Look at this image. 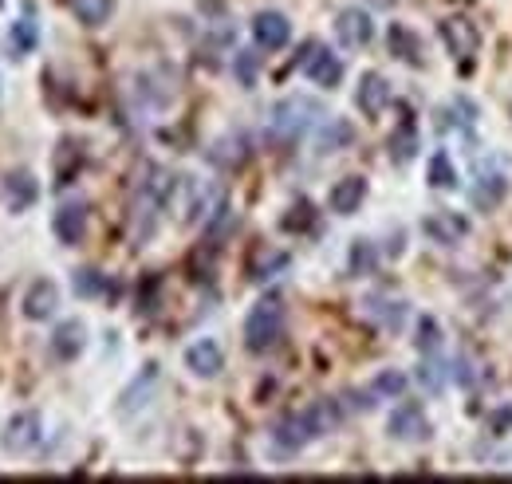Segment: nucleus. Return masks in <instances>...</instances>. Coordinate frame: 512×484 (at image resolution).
Segmentation results:
<instances>
[{"label":"nucleus","instance_id":"nucleus-1","mask_svg":"<svg viewBox=\"0 0 512 484\" xmlns=\"http://www.w3.org/2000/svg\"><path fill=\"white\" fill-rule=\"evenodd\" d=\"M331 425H339V406H335V402H316L312 410H304V414H288L284 422H276V429H272V445H276L280 453H300L308 441L323 437Z\"/></svg>","mask_w":512,"mask_h":484},{"label":"nucleus","instance_id":"nucleus-2","mask_svg":"<svg viewBox=\"0 0 512 484\" xmlns=\"http://www.w3.org/2000/svg\"><path fill=\"white\" fill-rule=\"evenodd\" d=\"M280 339H284V303L260 300L253 311H249V319H245V347H249L253 355H264V351H272Z\"/></svg>","mask_w":512,"mask_h":484},{"label":"nucleus","instance_id":"nucleus-3","mask_svg":"<svg viewBox=\"0 0 512 484\" xmlns=\"http://www.w3.org/2000/svg\"><path fill=\"white\" fill-rule=\"evenodd\" d=\"M320 119H323L320 103H312V99H284V103L272 107L268 130H272V138H280V142H296L300 134H308Z\"/></svg>","mask_w":512,"mask_h":484},{"label":"nucleus","instance_id":"nucleus-4","mask_svg":"<svg viewBox=\"0 0 512 484\" xmlns=\"http://www.w3.org/2000/svg\"><path fill=\"white\" fill-rule=\"evenodd\" d=\"M335 36H339V44L351 48V52L367 48V44L375 40V20H371V12H367V8H343V12L335 16Z\"/></svg>","mask_w":512,"mask_h":484},{"label":"nucleus","instance_id":"nucleus-5","mask_svg":"<svg viewBox=\"0 0 512 484\" xmlns=\"http://www.w3.org/2000/svg\"><path fill=\"white\" fill-rule=\"evenodd\" d=\"M300 71L316 83V87H339V79H343V63L335 52H327L320 44H308L304 52H300Z\"/></svg>","mask_w":512,"mask_h":484},{"label":"nucleus","instance_id":"nucleus-6","mask_svg":"<svg viewBox=\"0 0 512 484\" xmlns=\"http://www.w3.org/2000/svg\"><path fill=\"white\" fill-rule=\"evenodd\" d=\"M390 437L394 441H406V445H418V441H426L430 437V418H426V410L418 406V402H402L394 414H390Z\"/></svg>","mask_w":512,"mask_h":484},{"label":"nucleus","instance_id":"nucleus-7","mask_svg":"<svg viewBox=\"0 0 512 484\" xmlns=\"http://www.w3.org/2000/svg\"><path fill=\"white\" fill-rule=\"evenodd\" d=\"M422 233L434 244H442V248H457V244L469 237V221L461 213H453V209H434L422 221Z\"/></svg>","mask_w":512,"mask_h":484},{"label":"nucleus","instance_id":"nucleus-8","mask_svg":"<svg viewBox=\"0 0 512 484\" xmlns=\"http://www.w3.org/2000/svg\"><path fill=\"white\" fill-rule=\"evenodd\" d=\"M253 40L256 48H264V52H280V48H288V40H292V24H288V16L284 12H256L253 16Z\"/></svg>","mask_w":512,"mask_h":484},{"label":"nucleus","instance_id":"nucleus-9","mask_svg":"<svg viewBox=\"0 0 512 484\" xmlns=\"http://www.w3.org/2000/svg\"><path fill=\"white\" fill-rule=\"evenodd\" d=\"M0 445H4V453H12V457H24V453H32L36 445H40V418L28 410V414H16L8 429H4V437H0Z\"/></svg>","mask_w":512,"mask_h":484},{"label":"nucleus","instance_id":"nucleus-10","mask_svg":"<svg viewBox=\"0 0 512 484\" xmlns=\"http://www.w3.org/2000/svg\"><path fill=\"white\" fill-rule=\"evenodd\" d=\"M24 319H32V323H44V319H52L56 315V307H60V288L52 284V280H36L28 292H24Z\"/></svg>","mask_w":512,"mask_h":484},{"label":"nucleus","instance_id":"nucleus-11","mask_svg":"<svg viewBox=\"0 0 512 484\" xmlns=\"http://www.w3.org/2000/svg\"><path fill=\"white\" fill-rule=\"evenodd\" d=\"M52 233L60 244H79L87 233V205L83 201H67L60 205V213L52 217Z\"/></svg>","mask_w":512,"mask_h":484},{"label":"nucleus","instance_id":"nucleus-12","mask_svg":"<svg viewBox=\"0 0 512 484\" xmlns=\"http://www.w3.org/2000/svg\"><path fill=\"white\" fill-rule=\"evenodd\" d=\"M442 40H446V48L457 56V60H469V56L481 48L477 28H473L469 20H461V16H449V20H442Z\"/></svg>","mask_w":512,"mask_h":484},{"label":"nucleus","instance_id":"nucleus-13","mask_svg":"<svg viewBox=\"0 0 512 484\" xmlns=\"http://www.w3.org/2000/svg\"><path fill=\"white\" fill-rule=\"evenodd\" d=\"M355 103H359V111H367L371 119H375V115H383L386 107H390V83H386L379 71H367V75L359 79Z\"/></svg>","mask_w":512,"mask_h":484},{"label":"nucleus","instance_id":"nucleus-14","mask_svg":"<svg viewBox=\"0 0 512 484\" xmlns=\"http://www.w3.org/2000/svg\"><path fill=\"white\" fill-rule=\"evenodd\" d=\"M186 366H190L197 378H217L225 370V351L213 339H197L190 351H186Z\"/></svg>","mask_w":512,"mask_h":484},{"label":"nucleus","instance_id":"nucleus-15","mask_svg":"<svg viewBox=\"0 0 512 484\" xmlns=\"http://www.w3.org/2000/svg\"><path fill=\"white\" fill-rule=\"evenodd\" d=\"M36 197H40V185H36V178H32L28 170H16V174H8V178H4V205H8L12 213L32 209V205H36Z\"/></svg>","mask_w":512,"mask_h":484},{"label":"nucleus","instance_id":"nucleus-16","mask_svg":"<svg viewBox=\"0 0 512 484\" xmlns=\"http://www.w3.org/2000/svg\"><path fill=\"white\" fill-rule=\"evenodd\" d=\"M363 201H367V178H343V182L331 185V197H327L331 213H339V217L359 213Z\"/></svg>","mask_w":512,"mask_h":484},{"label":"nucleus","instance_id":"nucleus-17","mask_svg":"<svg viewBox=\"0 0 512 484\" xmlns=\"http://www.w3.org/2000/svg\"><path fill=\"white\" fill-rule=\"evenodd\" d=\"M83 343H87L83 323H79V319H67V323L56 327V335H52V355H56V359H64V363H71V359H79V355H83Z\"/></svg>","mask_w":512,"mask_h":484},{"label":"nucleus","instance_id":"nucleus-18","mask_svg":"<svg viewBox=\"0 0 512 484\" xmlns=\"http://www.w3.org/2000/svg\"><path fill=\"white\" fill-rule=\"evenodd\" d=\"M71 12L79 16V24L87 28H103L115 12V0H71Z\"/></svg>","mask_w":512,"mask_h":484},{"label":"nucleus","instance_id":"nucleus-19","mask_svg":"<svg viewBox=\"0 0 512 484\" xmlns=\"http://www.w3.org/2000/svg\"><path fill=\"white\" fill-rule=\"evenodd\" d=\"M505 193H509V185H505L501 174L481 178V182L473 185V205H477V209H493V205H501V201H505Z\"/></svg>","mask_w":512,"mask_h":484},{"label":"nucleus","instance_id":"nucleus-20","mask_svg":"<svg viewBox=\"0 0 512 484\" xmlns=\"http://www.w3.org/2000/svg\"><path fill=\"white\" fill-rule=\"evenodd\" d=\"M36 40H40V32H36V24L32 20H16L12 28H8V52L20 60V56H28L32 48H36Z\"/></svg>","mask_w":512,"mask_h":484},{"label":"nucleus","instance_id":"nucleus-21","mask_svg":"<svg viewBox=\"0 0 512 484\" xmlns=\"http://www.w3.org/2000/svg\"><path fill=\"white\" fill-rule=\"evenodd\" d=\"M351 138H355V126L343 119H327L320 134V150L323 154H331V150H343V146H351Z\"/></svg>","mask_w":512,"mask_h":484},{"label":"nucleus","instance_id":"nucleus-22","mask_svg":"<svg viewBox=\"0 0 512 484\" xmlns=\"http://www.w3.org/2000/svg\"><path fill=\"white\" fill-rule=\"evenodd\" d=\"M426 178H430V185H434V189H457V170H453V162H449L446 150H438V154L430 158Z\"/></svg>","mask_w":512,"mask_h":484},{"label":"nucleus","instance_id":"nucleus-23","mask_svg":"<svg viewBox=\"0 0 512 484\" xmlns=\"http://www.w3.org/2000/svg\"><path fill=\"white\" fill-rule=\"evenodd\" d=\"M390 154H394V162H410L418 154V130H414V122H402V130H394Z\"/></svg>","mask_w":512,"mask_h":484},{"label":"nucleus","instance_id":"nucleus-24","mask_svg":"<svg viewBox=\"0 0 512 484\" xmlns=\"http://www.w3.org/2000/svg\"><path fill=\"white\" fill-rule=\"evenodd\" d=\"M390 48L406 63H418V36H414L406 24H394V28H390Z\"/></svg>","mask_w":512,"mask_h":484},{"label":"nucleus","instance_id":"nucleus-25","mask_svg":"<svg viewBox=\"0 0 512 484\" xmlns=\"http://www.w3.org/2000/svg\"><path fill=\"white\" fill-rule=\"evenodd\" d=\"M406 390V374H398V370H383L375 382H371V394L375 398H398Z\"/></svg>","mask_w":512,"mask_h":484},{"label":"nucleus","instance_id":"nucleus-26","mask_svg":"<svg viewBox=\"0 0 512 484\" xmlns=\"http://www.w3.org/2000/svg\"><path fill=\"white\" fill-rule=\"evenodd\" d=\"M107 288V280L95 272V268H83V272H75V296H99Z\"/></svg>","mask_w":512,"mask_h":484},{"label":"nucleus","instance_id":"nucleus-27","mask_svg":"<svg viewBox=\"0 0 512 484\" xmlns=\"http://www.w3.org/2000/svg\"><path fill=\"white\" fill-rule=\"evenodd\" d=\"M158 382V366H146V374H142V382H134L127 394H123V414L134 410V398H142V394H150V386Z\"/></svg>","mask_w":512,"mask_h":484},{"label":"nucleus","instance_id":"nucleus-28","mask_svg":"<svg viewBox=\"0 0 512 484\" xmlns=\"http://www.w3.org/2000/svg\"><path fill=\"white\" fill-rule=\"evenodd\" d=\"M375 268V248L367 241H355V248H351V272L355 276H367Z\"/></svg>","mask_w":512,"mask_h":484},{"label":"nucleus","instance_id":"nucleus-29","mask_svg":"<svg viewBox=\"0 0 512 484\" xmlns=\"http://www.w3.org/2000/svg\"><path fill=\"white\" fill-rule=\"evenodd\" d=\"M418 331H422L418 347H422V351H434V347H438V323H434V319H422V327H418Z\"/></svg>","mask_w":512,"mask_h":484},{"label":"nucleus","instance_id":"nucleus-30","mask_svg":"<svg viewBox=\"0 0 512 484\" xmlns=\"http://www.w3.org/2000/svg\"><path fill=\"white\" fill-rule=\"evenodd\" d=\"M237 75L245 79V87L253 83V75H256V60L249 56V52H241V60H237Z\"/></svg>","mask_w":512,"mask_h":484},{"label":"nucleus","instance_id":"nucleus-31","mask_svg":"<svg viewBox=\"0 0 512 484\" xmlns=\"http://www.w3.org/2000/svg\"><path fill=\"white\" fill-rule=\"evenodd\" d=\"M0 8H4V0H0Z\"/></svg>","mask_w":512,"mask_h":484}]
</instances>
